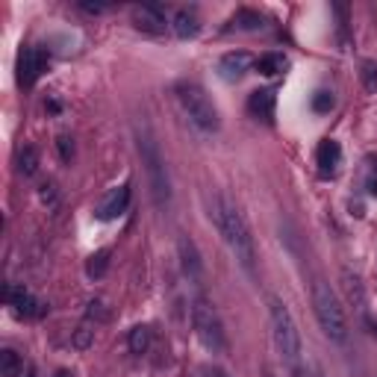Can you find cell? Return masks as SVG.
<instances>
[{"label": "cell", "instance_id": "cell-1", "mask_svg": "<svg viewBox=\"0 0 377 377\" xmlns=\"http://www.w3.org/2000/svg\"><path fill=\"white\" fill-rule=\"evenodd\" d=\"M215 225L225 236V242L230 248L233 259L242 265V271L254 277L257 274V248H254V236H250V227L245 215L239 213V206H236L230 198H215Z\"/></svg>", "mask_w": 377, "mask_h": 377}, {"label": "cell", "instance_id": "cell-2", "mask_svg": "<svg viewBox=\"0 0 377 377\" xmlns=\"http://www.w3.org/2000/svg\"><path fill=\"white\" fill-rule=\"evenodd\" d=\"M136 148H138V157H142L145 165V174H148V183H150V194H153V204L157 206H169L171 204V180H169V169H165V159H162V150L153 138L148 124H138L136 127Z\"/></svg>", "mask_w": 377, "mask_h": 377}, {"label": "cell", "instance_id": "cell-3", "mask_svg": "<svg viewBox=\"0 0 377 377\" xmlns=\"http://www.w3.org/2000/svg\"><path fill=\"white\" fill-rule=\"evenodd\" d=\"M313 310L318 318L321 333L333 342V345H345L348 342V315L339 304V295L330 289V283L315 280L313 286Z\"/></svg>", "mask_w": 377, "mask_h": 377}, {"label": "cell", "instance_id": "cell-4", "mask_svg": "<svg viewBox=\"0 0 377 377\" xmlns=\"http://www.w3.org/2000/svg\"><path fill=\"white\" fill-rule=\"evenodd\" d=\"M269 315H271V333H274L277 351H280L283 360L298 371L301 369V357H304V342H301V330L295 325V318H292L289 306L280 298L269 301Z\"/></svg>", "mask_w": 377, "mask_h": 377}, {"label": "cell", "instance_id": "cell-5", "mask_svg": "<svg viewBox=\"0 0 377 377\" xmlns=\"http://www.w3.org/2000/svg\"><path fill=\"white\" fill-rule=\"evenodd\" d=\"M177 92V101L180 106H183V113L186 118L198 127L201 133H218L221 127V118H218V109L215 104L209 101V94L198 86V83H180V86L174 89Z\"/></svg>", "mask_w": 377, "mask_h": 377}, {"label": "cell", "instance_id": "cell-6", "mask_svg": "<svg viewBox=\"0 0 377 377\" xmlns=\"http://www.w3.org/2000/svg\"><path fill=\"white\" fill-rule=\"evenodd\" d=\"M192 327L198 333L201 345L213 354H225L227 351V336H225V325L218 318V310L206 298H194L192 304Z\"/></svg>", "mask_w": 377, "mask_h": 377}, {"label": "cell", "instance_id": "cell-7", "mask_svg": "<svg viewBox=\"0 0 377 377\" xmlns=\"http://www.w3.org/2000/svg\"><path fill=\"white\" fill-rule=\"evenodd\" d=\"M48 68V50L45 48H24L18 53V86L30 89Z\"/></svg>", "mask_w": 377, "mask_h": 377}, {"label": "cell", "instance_id": "cell-8", "mask_svg": "<svg viewBox=\"0 0 377 377\" xmlns=\"http://www.w3.org/2000/svg\"><path fill=\"white\" fill-rule=\"evenodd\" d=\"M133 24H136V30L150 33V36H159V33H165V27H169L165 12L159 6H153V3L133 6Z\"/></svg>", "mask_w": 377, "mask_h": 377}, {"label": "cell", "instance_id": "cell-9", "mask_svg": "<svg viewBox=\"0 0 377 377\" xmlns=\"http://www.w3.org/2000/svg\"><path fill=\"white\" fill-rule=\"evenodd\" d=\"M250 65H254V59H250L245 50H230L218 59V77L227 83H239L250 71Z\"/></svg>", "mask_w": 377, "mask_h": 377}, {"label": "cell", "instance_id": "cell-10", "mask_svg": "<svg viewBox=\"0 0 377 377\" xmlns=\"http://www.w3.org/2000/svg\"><path fill=\"white\" fill-rule=\"evenodd\" d=\"M177 250H180V265H183V274L189 277L192 283H201L204 262H201V254H198V248H194V242L189 239V236H180Z\"/></svg>", "mask_w": 377, "mask_h": 377}, {"label": "cell", "instance_id": "cell-11", "mask_svg": "<svg viewBox=\"0 0 377 377\" xmlns=\"http://www.w3.org/2000/svg\"><path fill=\"white\" fill-rule=\"evenodd\" d=\"M127 206H130V186L124 183V186L109 192V198L97 206V218L101 221H115V218H121L124 213H127Z\"/></svg>", "mask_w": 377, "mask_h": 377}, {"label": "cell", "instance_id": "cell-12", "mask_svg": "<svg viewBox=\"0 0 377 377\" xmlns=\"http://www.w3.org/2000/svg\"><path fill=\"white\" fill-rule=\"evenodd\" d=\"M6 301H9V306H12V310H15L18 315H30V318H33V315L45 313V304L36 301L24 286H9V289H6Z\"/></svg>", "mask_w": 377, "mask_h": 377}, {"label": "cell", "instance_id": "cell-13", "mask_svg": "<svg viewBox=\"0 0 377 377\" xmlns=\"http://www.w3.org/2000/svg\"><path fill=\"white\" fill-rule=\"evenodd\" d=\"M274 106H277L274 89H257V92H250V97H248L250 115L259 118V121H265V124L274 121Z\"/></svg>", "mask_w": 377, "mask_h": 377}, {"label": "cell", "instance_id": "cell-14", "mask_svg": "<svg viewBox=\"0 0 377 377\" xmlns=\"http://www.w3.org/2000/svg\"><path fill=\"white\" fill-rule=\"evenodd\" d=\"M315 162H318V171L325 174V177L336 174L339 165H342V148H339V142L325 138V142L318 145V150H315Z\"/></svg>", "mask_w": 377, "mask_h": 377}, {"label": "cell", "instance_id": "cell-15", "mask_svg": "<svg viewBox=\"0 0 377 377\" xmlns=\"http://www.w3.org/2000/svg\"><path fill=\"white\" fill-rule=\"evenodd\" d=\"M171 27H174V36L186 41V38H194L201 33V18H198V12H194V9L183 6V9H177Z\"/></svg>", "mask_w": 377, "mask_h": 377}, {"label": "cell", "instance_id": "cell-16", "mask_svg": "<svg viewBox=\"0 0 377 377\" xmlns=\"http://www.w3.org/2000/svg\"><path fill=\"white\" fill-rule=\"evenodd\" d=\"M254 68H257L262 77H277V74H283L286 68H289V59L283 57V53L269 50V53H262V57L254 62Z\"/></svg>", "mask_w": 377, "mask_h": 377}, {"label": "cell", "instance_id": "cell-17", "mask_svg": "<svg viewBox=\"0 0 377 377\" xmlns=\"http://www.w3.org/2000/svg\"><path fill=\"white\" fill-rule=\"evenodd\" d=\"M236 30H245V33H254V30H259L262 27V15L259 12H250V9H239L233 15V21H230Z\"/></svg>", "mask_w": 377, "mask_h": 377}, {"label": "cell", "instance_id": "cell-18", "mask_svg": "<svg viewBox=\"0 0 377 377\" xmlns=\"http://www.w3.org/2000/svg\"><path fill=\"white\" fill-rule=\"evenodd\" d=\"M0 374L3 377H18L21 374V357L12 351V348H3V351H0Z\"/></svg>", "mask_w": 377, "mask_h": 377}, {"label": "cell", "instance_id": "cell-19", "mask_svg": "<svg viewBox=\"0 0 377 377\" xmlns=\"http://www.w3.org/2000/svg\"><path fill=\"white\" fill-rule=\"evenodd\" d=\"M130 351L133 354H145L148 348H150V330L145 327V325H138V327H133L130 330Z\"/></svg>", "mask_w": 377, "mask_h": 377}, {"label": "cell", "instance_id": "cell-20", "mask_svg": "<svg viewBox=\"0 0 377 377\" xmlns=\"http://www.w3.org/2000/svg\"><path fill=\"white\" fill-rule=\"evenodd\" d=\"M18 169H21V174H24V177H33V174L38 171V150H36V148L27 145V148L21 150V157H18Z\"/></svg>", "mask_w": 377, "mask_h": 377}, {"label": "cell", "instance_id": "cell-21", "mask_svg": "<svg viewBox=\"0 0 377 377\" xmlns=\"http://www.w3.org/2000/svg\"><path fill=\"white\" fill-rule=\"evenodd\" d=\"M106 269H109V250H97V254L89 257V265H86L89 277H104Z\"/></svg>", "mask_w": 377, "mask_h": 377}, {"label": "cell", "instance_id": "cell-22", "mask_svg": "<svg viewBox=\"0 0 377 377\" xmlns=\"http://www.w3.org/2000/svg\"><path fill=\"white\" fill-rule=\"evenodd\" d=\"M333 104H336V101H333V94L325 92V89L313 94V109H315V113H330Z\"/></svg>", "mask_w": 377, "mask_h": 377}, {"label": "cell", "instance_id": "cell-23", "mask_svg": "<svg viewBox=\"0 0 377 377\" xmlns=\"http://www.w3.org/2000/svg\"><path fill=\"white\" fill-rule=\"evenodd\" d=\"M362 86L369 92L377 89V62H362Z\"/></svg>", "mask_w": 377, "mask_h": 377}, {"label": "cell", "instance_id": "cell-24", "mask_svg": "<svg viewBox=\"0 0 377 377\" xmlns=\"http://www.w3.org/2000/svg\"><path fill=\"white\" fill-rule=\"evenodd\" d=\"M57 145H59V157H62L65 162L74 157V145H71V138H68V136H59V142H57Z\"/></svg>", "mask_w": 377, "mask_h": 377}, {"label": "cell", "instance_id": "cell-25", "mask_svg": "<svg viewBox=\"0 0 377 377\" xmlns=\"http://www.w3.org/2000/svg\"><path fill=\"white\" fill-rule=\"evenodd\" d=\"M89 342H92V333H89V330H80L77 339H74V345H77V348H86Z\"/></svg>", "mask_w": 377, "mask_h": 377}, {"label": "cell", "instance_id": "cell-26", "mask_svg": "<svg viewBox=\"0 0 377 377\" xmlns=\"http://www.w3.org/2000/svg\"><path fill=\"white\" fill-rule=\"evenodd\" d=\"M80 9H83V12H92V15H97V12H104L106 6H104V3H80Z\"/></svg>", "mask_w": 377, "mask_h": 377}, {"label": "cell", "instance_id": "cell-27", "mask_svg": "<svg viewBox=\"0 0 377 377\" xmlns=\"http://www.w3.org/2000/svg\"><path fill=\"white\" fill-rule=\"evenodd\" d=\"M369 189H371V194L377 198V180H369Z\"/></svg>", "mask_w": 377, "mask_h": 377}, {"label": "cell", "instance_id": "cell-28", "mask_svg": "<svg viewBox=\"0 0 377 377\" xmlns=\"http://www.w3.org/2000/svg\"><path fill=\"white\" fill-rule=\"evenodd\" d=\"M313 377H327V374L321 371V369H313Z\"/></svg>", "mask_w": 377, "mask_h": 377}, {"label": "cell", "instance_id": "cell-29", "mask_svg": "<svg viewBox=\"0 0 377 377\" xmlns=\"http://www.w3.org/2000/svg\"><path fill=\"white\" fill-rule=\"evenodd\" d=\"M57 377H71V371H57Z\"/></svg>", "mask_w": 377, "mask_h": 377}, {"label": "cell", "instance_id": "cell-30", "mask_svg": "<svg viewBox=\"0 0 377 377\" xmlns=\"http://www.w3.org/2000/svg\"><path fill=\"white\" fill-rule=\"evenodd\" d=\"M265 377H274V374H271V371H265Z\"/></svg>", "mask_w": 377, "mask_h": 377}]
</instances>
